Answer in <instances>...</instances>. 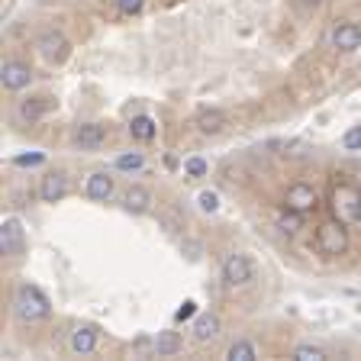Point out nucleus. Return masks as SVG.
Listing matches in <instances>:
<instances>
[{"label":"nucleus","instance_id":"obj_22","mask_svg":"<svg viewBox=\"0 0 361 361\" xmlns=\"http://www.w3.org/2000/svg\"><path fill=\"white\" fill-rule=\"evenodd\" d=\"M294 358L297 361H326V351L316 349V345H300V349L294 351Z\"/></svg>","mask_w":361,"mask_h":361},{"label":"nucleus","instance_id":"obj_3","mask_svg":"<svg viewBox=\"0 0 361 361\" xmlns=\"http://www.w3.org/2000/svg\"><path fill=\"white\" fill-rule=\"evenodd\" d=\"M332 210H336V220L342 223H358L361 220V191L351 187V184H339L332 191Z\"/></svg>","mask_w":361,"mask_h":361},{"label":"nucleus","instance_id":"obj_18","mask_svg":"<svg viewBox=\"0 0 361 361\" xmlns=\"http://www.w3.org/2000/svg\"><path fill=\"white\" fill-rule=\"evenodd\" d=\"M49 110H52V100H49V97H32V100H26V104L20 106V117L32 123V119H39L43 113H49Z\"/></svg>","mask_w":361,"mask_h":361},{"label":"nucleus","instance_id":"obj_7","mask_svg":"<svg viewBox=\"0 0 361 361\" xmlns=\"http://www.w3.org/2000/svg\"><path fill=\"white\" fill-rule=\"evenodd\" d=\"M0 81H3V87H7V91H23V87H30V81H32L30 65L3 62V68H0Z\"/></svg>","mask_w":361,"mask_h":361},{"label":"nucleus","instance_id":"obj_28","mask_svg":"<svg viewBox=\"0 0 361 361\" xmlns=\"http://www.w3.org/2000/svg\"><path fill=\"white\" fill-rule=\"evenodd\" d=\"M43 161H45L43 152H32V155H16V165H20V168H32V165H43Z\"/></svg>","mask_w":361,"mask_h":361},{"label":"nucleus","instance_id":"obj_6","mask_svg":"<svg viewBox=\"0 0 361 361\" xmlns=\"http://www.w3.org/2000/svg\"><path fill=\"white\" fill-rule=\"evenodd\" d=\"M252 275H255V268H252V261H248V255H242V252H235V255H229L223 261V281L229 287H242L252 281Z\"/></svg>","mask_w":361,"mask_h":361},{"label":"nucleus","instance_id":"obj_19","mask_svg":"<svg viewBox=\"0 0 361 361\" xmlns=\"http://www.w3.org/2000/svg\"><path fill=\"white\" fill-rule=\"evenodd\" d=\"M129 136L139 139V142L155 139V119L152 117H132V123H129Z\"/></svg>","mask_w":361,"mask_h":361},{"label":"nucleus","instance_id":"obj_29","mask_svg":"<svg viewBox=\"0 0 361 361\" xmlns=\"http://www.w3.org/2000/svg\"><path fill=\"white\" fill-rule=\"evenodd\" d=\"M194 307H197L194 300H184V303H180V310L174 313V319H178V323H184V319H191V316H194Z\"/></svg>","mask_w":361,"mask_h":361},{"label":"nucleus","instance_id":"obj_14","mask_svg":"<svg viewBox=\"0 0 361 361\" xmlns=\"http://www.w3.org/2000/svg\"><path fill=\"white\" fill-rule=\"evenodd\" d=\"M94 349H97V329L94 326H78V329L71 332V351L91 355Z\"/></svg>","mask_w":361,"mask_h":361},{"label":"nucleus","instance_id":"obj_8","mask_svg":"<svg viewBox=\"0 0 361 361\" xmlns=\"http://www.w3.org/2000/svg\"><path fill=\"white\" fill-rule=\"evenodd\" d=\"M329 39L339 52H355V49L361 45V26L358 23H339V26L332 30Z\"/></svg>","mask_w":361,"mask_h":361},{"label":"nucleus","instance_id":"obj_26","mask_svg":"<svg viewBox=\"0 0 361 361\" xmlns=\"http://www.w3.org/2000/svg\"><path fill=\"white\" fill-rule=\"evenodd\" d=\"M184 171H187L191 178H203V174H207V161L203 159H187L184 161Z\"/></svg>","mask_w":361,"mask_h":361},{"label":"nucleus","instance_id":"obj_30","mask_svg":"<svg viewBox=\"0 0 361 361\" xmlns=\"http://www.w3.org/2000/svg\"><path fill=\"white\" fill-rule=\"evenodd\" d=\"M358 223H361V220H358Z\"/></svg>","mask_w":361,"mask_h":361},{"label":"nucleus","instance_id":"obj_5","mask_svg":"<svg viewBox=\"0 0 361 361\" xmlns=\"http://www.w3.org/2000/svg\"><path fill=\"white\" fill-rule=\"evenodd\" d=\"M0 248L7 258H20L26 252V233H23V223L20 220H3L0 223Z\"/></svg>","mask_w":361,"mask_h":361},{"label":"nucleus","instance_id":"obj_25","mask_svg":"<svg viewBox=\"0 0 361 361\" xmlns=\"http://www.w3.org/2000/svg\"><path fill=\"white\" fill-rule=\"evenodd\" d=\"M197 203H200L203 213H216V210H220V197H216L213 191H203L200 197H197Z\"/></svg>","mask_w":361,"mask_h":361},{"label":"nucleus","instance_id":"obj_13","mask_svg":"<svg viewBox=\"0 0 361 361\" xmlns=\"http://www.w3.org/2000/svg\"><path fill=\"white\" fill-rule=\"evenodd\" d=\"M87 197L91 200H110L113 197V178H106L104 171H97V174H91L87 178Z\"/></svg>","mask_w":361,"mask_h":361},{"label":"nucleus","instance_id":"obj_11","mask_svg":"<svg viewBox=\"0 0 361 361\" xmlns=\"http://www.w3.org/2000/svg\"><path fill=\"white\" fill-rule=\"evenodd\" d=\"M75 142L81 149H100L106 142V126H100V123H81L75 129Z\"/></svg>","mask_w":361,"mask_h":361},{"label":"nucleus","instance_id":"obj_9","mask_svg":"<svg viewBox=\"0 0 361 361\" xmlns=\"http://www.w3.org/2000/svg\"><path fill=\"white\" fill-rule=\"evenodd\" d=\"M284 203L290 207V210H300V213H307V210H313L316 207V191L310 187V184H290L287 187V197H284Z\"/></svg>","mask_w":361,"mask_h":361},{"label":"nucleus","instance_id":"obj_24","mask_svg":"<svg viewBox=\"0 0 361 361\" xmlns=\"http://www.w3.org/2000/svg\"><path fill=\"white\" fill-rule=\"evenodd\" d=\"M142 7H145V0H117V10L123 16H136V13H142Z\"/></svg>","mask_w":361,"mask_h":361},{"label":"nucleus","instance_id":"obj_12","mask_svg":"<svg viewBox=\"0 0 361 361\" xmlns=\"http://www.w3.org/2000/svg\"><path fill=\"white\" fill-rule=\"evenodd\" d=\"M220 336V316L216 313H200L194 319V339L197 342H210Z\"/></svg>","mask_w":361,"mask_h":361},{"label":"nucleus","instance_id":"obj_1","mask_svg":"<svg viewBox=\"0 0 361 361\" xmlns=\"http://www.w3.org/2000/svg\"><path fill=\"white\" fill-rule=\"evenodd\" d=\"M13 310H16V316L23 323H39V319H49L52 303H49V297L36 284H23L16 290V297H13Z\"/></svg>","mask_w":361,"mask_h":361},{"label":"nucleus","instance_id":"obj_15","mask_svg":"<svg viewBox=\"0 0 361 361\" xmlns=\"http://www.w3.org/2000/svg\"><path fill=\"white\" fill-rule=\"evenodd\" d=\"M223 126H226L223 110H203L200 117H197V129H200L203 136H216V132H223Z\"/></svg>","mask_w":361,"mask_h":361},{"label":"nucleus","instance_id":"obj_23","mask_svg":"<svg viewBox=\"0 0 361 361\" xmlns=\"http://www.w3.org/2000/svg\"><path fill=\"white\" fill-rule=\"evenodd\" d=\"M117 168H119V171H139V168H142V155H139V152L119 155V159H117Z\"/></svg>","mask_w":361,"mask_h":361},{"label":"nucleus","instance_id":"obj_21","mask_svg":"<svg viewBox=\"0 0 361 361\" xmlns=\"http://www.w3.org/2000/svg\"><path fill=\"white\" fill-rule=\"evenodd\" d=\"M258 351L252 342H233L229 345V361H255Z\"/></svg>","mask_w":361,"mask_h":361},{"label":"nucleus","instance_id":"obj_4","mask_svg":"<svg viewBox=\"0 0 361 361\" xmlns=\"http://www.w3.org/2000/svg\"><path fill=\"white\" fill-rule=\"evenodd\" d=\"M36 49H39V55H43L45 62L52 65H62L68 55H71V43L65 39L58 30H45L39 39H36Z\"/></svg>","mask_w":361,"mask_h":361},{"label":"nucleus","instance_id":"obj_16","mask_svg":"<svg viewBox=\"0 0 361 361\" xmlns=\"http://www.w3.org/2000/svg\"><path fill=\"white\" fill-rule=\"evenodd\" d=\"M149 203H152V194L145 191V187H139V184L123 194V207H126L129 213H145L149 210Z\"/></svg>","mask_w":361,"mask_h":361},{"label":"nucleus","instance_id":"obj_10","mask_svg":"<svg viewBox=\"0 0 361 361\" xmlns=\"http://www.w3.org/2000/svg\"><path fill=\"white\" fill-rule=\"evenodd\" d=\"M68 194V174L65 171H52V174H45L43 178V187H39V197L45 203H58Z\"/></svg>","mask_w":361,"mask_h":361},{"label":"nucleus","instance_id":"obj_17","mask_svg":"<svg viewBox=\"0 0 361 361\" xmlns=\"http://www.w3.org/2000/svg\"><path fill=\"white\" fill-rule=\"evenodd\" d=\"M184 349V339H180L178 332H159V339H155V351H159L161 358H168V355H178Z\"/></svg>","mask_w":361,"mask_h":361},{"label":"nucleus","instance_id":"obj_27","mask_svg":"<svg viewBox=\"0 0 361 361\" xmlns=\"http://www.w3.org/2000/svg\"><path fill=\"white\" fill-rule=\"evenodd\" d=\"M342 145H345L349 152L361 149V126H351L349 132H345V139H342Z\"/></svg>","mask_w":361,"mask_h":361},{"label":"nucleus","instance_id":"obj_2","mask_svg":"<svg viewBox=\"0 0 361 361\" xmlns=\"http://www.w3.org/2000/svg\"><path fill=\"white\" fill-rule=\"evenodd\" d=\"M349 248V229L342 220H329L316 229V252L326 258H336Z\"/></svg>","mask_w":361,"mask_h":361},{"label":"nucleus","instance_id":"obj_20","mask_svg":"<svg viewBox=\"0 0 361 361\" xmlns=\"http://www.w3.org/2000/svg\"><path fill=\"white\" fill-rule=\"evenodd\" d=\"M277 229H281V233H287V235L300 233V229H303V213H300V210H290V207H287V210L277 216Z\"/></svg>","mask_w":361,"mask_h":361}]
</instances>
